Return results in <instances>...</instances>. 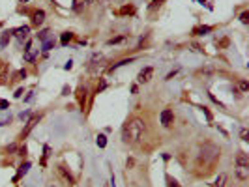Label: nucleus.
<instances>
[{
	"mask_svg": "<svg viewBox=\"0 0 249 187\" xmlns=\"http://www.w3.org/2000/svg\"><path fill=\"white\" fill-rule=\"evenodd\" d=\"M120 13H122V15H127V13L131 15V13H135V7H133V6H126V7L120 9Z\"/></svg>",
	"mask_w": 249,
	"mask_h": 187,
	"instance_id": "obj_24",
	"label": "nucleus"
},
{
	"mask_svg": "<svg viewBox=\"0 0 249 187\" xmlns=\"http://www.w3.org/2000/svg\"><path fill=\"white\" fill-rule=\"evenodd\" d=\"M21 96H22V90H21V88H19V90H17V92H15V97H21Z\"/></svg>",
	"mask_w": 249,
	"mask_h": 187,
	"instance_id": "obj_38",
	"label": "nucleus"
},
{
	"mask_svg": "<svg viewBox=\"0 0 249 187\" xmlns=\"http://www.w3.org/2000/svg\"><path fill=\"white\" fill-rule=\"evenodd\" d=\"M99 62H103V54H99V52H96V54L92 56V60L88 62V69H90V71H96V69H97V67L101 66Z\"/></svg>",
	"mask_w": 249,
	"mask_h": 187,
	"instance_id": "obj_9",
	"label": "nucleus"
},
{
	"mask_svg": "<svg viewBox=\"0 0 249 187\" xmlns=\"http://www.w3.org/2000/svg\"><path fill=\"white\" fill-rule=\"evenodd\" d=\"M49 155H51V148L45 144V146H43V159H41V163H45V159H47Z\"/></svg>",
	"mask_w": 249,
	"mask_h": 187,
	"instance_id": "obj_25",
	"label": "nucleus"
},
{
	"mask_svg": "<svg viewBox=\"0 0 249 187\" xmlns=\"http://www.w3.org/2000/svg\"><path fill=\"white\" fill-rule=\"evenodd\" d=\"M28 116H30V112L26 111V112H21V116H19V118H21V120H24V118H28Z\"/></svg>",
	"mask_w": 249,
	"mask_h": 187,
	"instance_id": "obj_34",
	"label": "nucleus"
},
{
	"mask_svg": "<svg viewBox=\"0 0 249 187\" xmlns=\"http://www.w3.org/2000/svg\"><path fill=\"white\" fill-rule=\"evenodd\" d=\"M71 67H73V60H67V62H66V66H64V69H67V71H69Z\"/></svg>",
	"mask_w": 249,
	"mask_h": 187,
	"instance_id": "obj_31",
	"label": "nucleus"
},
{
	"mask_svg": "<svg viewBox=\"0 0 249 187\" xmlns=\"http://www.w3.org/2000/svg\"><path fill=\"white\" fill-rule=\"evenodd\" d=\"M32 99H34V92H30V94H28V96L24 97V101H26V103H30Z\"/></svg>",
	"mask_w": 249,
	"mask_h": 187,
	"instance_id": "obj_32",
	"label": "nucleus"
},
{
	"mask_svg": "<svg viewBox=\"0 0 249 187\" xmlns=\"http://www.w3.org/2000/svg\"><path fill=\"white\" fill-rule=\"evenodd\" d=\"M13 37V30H7V32H4L2 34V37H0V49H4L7 43H9V39Z\"/></svg>",
	"mask_w": 249,
	"mask_h": 187,
	"instance_id": "obj_13",
	"label": "nucleus"
},
{
	"mask_svg": "<svg viewBox=\"0 0 249 187\" xmlns=\"http://www.w3.org/2000/svg\"><path fill=\"white\" fill-rule=\"evenodd\" d=\"M234 174L240 182H246L249 178V155L246 152H238L236 155V167H234Z\"/></svg>",
	"mask_w": 249,
	"mask_h": 187,
	"instance_id": "obj_2",
	"label": "nucleus"
},
{
	"mask_svg": "<svg viewBox=\"0 0 249 187\" xmlns=\"http://www.w3.org/2000/svg\"><path fill=\"white\" fill-rule=\"evenodd\" d=\"M39 41H47V39H51V30L49 28H45V30H39V34L36 36Z\"/></svg>",
	"mask_w": 249,
	"mask_h": 187,
	"instance_id": "obj_16",
	"label": "nucleus"
},
{
	"mask_svg": "<svg viewBox=\"0 0 249 187\" xmlns=\"http://www.w3.org/2000/svg\"><path fill=\"white\" fill-rule=\"evenodd\" d=\"M142 133H144V122H142L141 118H133V120H129V122L122 127V140H124L126 144L137 142V140L142 137Z\"/></svg>",
	"mask_w": 249,
	"mask_h": 187,
	"instance_id": "obj_1",
	"label": "nucleus"
},
{
	"mask_svg": "<svg viewBox=\"0 0 249 187\" xmlns=\"http://www.w3.org/2000/svg\"><path fill=\"white\" fill-rule=\"evenodd\" d=\"M26 154V148H19V155H24Z\"/></svg>",
	"mask_w": 249,
	"mask_h": 187,
	"instance_id": "obj_39",
	"label": "nucleus"
},
{
	"mask_svg": "<svg viewBox=\"0 0 249 187\" xmlns=\"http://www.w3.org/2000/svg\"><path fill=\"white\" fill-rule=\"evenodd\" d=\"M28 34H30V26H19V28L13 30V36L21 45L24 43V39H28Z\"/></svg>",
	"mask_w": 249,
	"mask_h": 187,
	"instance_id": "obj_5",
	"label": "nucleus"
},
{
	"mask_svg": "<svg viewBox=\"0 0 249 187\" xmlns=\"http://www.w3.org/2000/svg\"><path fill=\"white\" fill-rule=\"evenodd\" d=\"M15 150H17V146H15V144H11V146H7V154H9V152H11V154H13V152H15Z\"/></svg>",
	"mask_w": 249,
	"mask_h": 187,
	"instance_id": "obj_36",
	"label": "nucleus"
},
{
	"mask_svg": "<svg viewBox=\"0 0 249 187\" xmlns=\"http://www.w3.org/2000/svg\"><path fill=\"white\" fill-rule=\"evenodd\" d=\"M161 2H165V0H154V2L150 4V9H154V7H157V6H159Z\"/></svg>",
	"mask_w": 249,
	"mask_h": 187,
	"instance_id": "obj_30",
	"label": "nucleus"
},
{
	"mask_svg": "<svg viewBox=\"0 0 249 187\" xmlns=\"http://www.w3.org/2000/svg\"><path fill=\"white\" fill-rule=\"evenodd\" d=\"M51 49H54V39L51 37V39H47V41H43V51L45 52H49Z\"/></svg>",
	"mask_w": 249,
	"mask_h": 187,
	"instance_id": "obj_21",
	"label": "nucleus"
},
{
	"mask_svg": "<svg viewBox=\"0 0 249 187\" xmlns=\"http://www.w3.org/2000/svg\"><path fill=\"white\" fill-rule=\"evenodd\" d=\"M238 86H240V90H242V92H247V90H249V82H247V81H240V84H238Z\"/></svg>",
	"mask_w": 249,
	"mask_h": 187,
	"instance_id": "obj_26",
	"label": "nucleus"
},
{
	"mask_svg": "<svg viewBox=\"0 0 249 187\" xmlns=\"http://www.w3.org/2000/svg\"><path fill=\"white\" fill-rule=\"evenodd\" d=\"M176 73H178V69H174V71H171V73H169V75H167V79H165V81H169V79H172V77H174V75H176Z\"/></svg>",
	"mask_w": 249,
	"mask_h": 187,
	"instance_id": "obj_33",
	"label": "nucleus"
},
{
	"mask_svg": "<svg viewBox=\"0 0 249 187\" xmlns=\"http://www.w3.org/2000/svg\"><path fill=\"white\" fill-rule=\"evenodd\" d=\"M77 99H79V103H81V107L84 111V103H86V90L84 88H79L77 90Z\"/></svg>",
	"mask_w": 249,
	"mask_h": 187,
	"instance_id": "obj_14",
	"label": "nucleus"
},
{
	"mask_svg": "<svg viewBox=\"0 0 249 187\" xmlns=\"http://www.w3.org/2000/svg\"><path fill=\"white\" fill-rule=\"evenodd\" d=\"M152 75H154V67H152V66H146V67H142V69L139 71L137 82H139V84H144V82H148V81L152 79Z\"/></svg>",
	"mask_w": 249,
	"mask_h": 187,
	"instance_id": "obj_4",
	"label": "nucleus"
},
{
	"mask_svg": "<svg viewBox=\"0 0 249 187\" xmlns=\"http://www.w3.org/2000/svg\"><path fill=\"white\" fill-rule=\"evenodd\" d=\"M43 21H45V11H43V9L34 11V15H32V24H34V26H39Z\"/></svg>",
	"mask_w": 249,
	"mask_h": 187,
	"instance_id": "obj_10",
	"label": "nucleus"
},
{
	"mask_svg": "<svg viewBox=\"0 0 249 187\" xmlns=\"http://www.w3.org/2000/svg\"><path fill=\"white\" fill-rule=\"evenodd\" d=\"M240 21H242L244 24H247V22H249V11H244V13L240 15Z\"/></svg>",
	"mask_w": 249,
	"mask_h": 187,
	"instance_id": "obj_27",
	"label": "nucleus"
},
{
	"mask_svg": "<svg viewBox=\"0 0 249 187\" xmlns=\"http://www.w3.org/2000/svg\"><path fill=\"white\" fill-rule=\"evenodd\" d=\"M0 26H2V22H0Z\"/></svg>",
	"mask_w": 249,
	"mask_h": 187,
	"instance_id": "obj_41",
	"label": "nucleus"
},
{
	"mask_svg": "<svg viewBox=\"0 0 249 187\" xmlns=\"http://www.w3.org/2000/svg\"><path fill=\"white\" fill-rule=\"evenodd\" d=\"M58 172H60V176H62V178L67 182V185H75V180H73V176H71V174H69V172H67L64 167H60V169H58Z\"/></svg>",
	"mask_w": 249,
	"mask_h": 187,
	"instance_id": "obj_11",
	"label": "nucleus"
},
{
	"mask_svg": "<svg viewBox=\"0 0 249 187\" xmlns=\"http://www.w3.org/2000/svg\"><path fill=\"white\" fill-rule=\"evenodd\" d=\"M225 182H227V176H225V174H219V176L216 178V182H214V187H223Z\"/></svg>",
	"mask_w": 249,
	"mask_h": 187,
	"instance_id": "obj_17",
	"label": "nucleus"
},
{
	"mask_svg": "<svg viewBox=\"0 0 249 187\" xmlns=\"http://www.w3.org/2000/svg\"><path fill=\"white\" fill-rule=\"evenodd\" d=\"M71 37H73V34H71V32H64V34H62V37H60V43H62V45H67V43L71 41Z\"/></svg>",
	"mask_w": 249,
	"mask_h": 187,
	"instance_id": "obj_18",
	"label": "nucleus"
},
{
	"mask_svg": "<svg viewBox=\"0 0 249 187\" xmlns=\"http://www.w3.org/2000/svg\"><path fill=\"white\" fill-rule=\"evenodd\" d=\"M7 107H9V103H7L6 99H0V111H6Z\"/></svg>",
	"mask_w": 249,
	"mask_h": 187,
	"instance_id": "obj_29",
	"label": "nucleus"
},
{
	"mask_svg": "<svg viewBox=\"0 0 249 187\" xmlns=\"http://www.w3.org/2000/svg\"><path fill=\"white\" fill-rule=\"evenodd\" d=\"M36 56H37V49H34L32 43L28 41L26 43V49H24V62H34Z\"/></svg>",
	"mask_w": 249,
	"mask_h": 187,
	"instance_id": "obj_7",
	"label": "nucleus"
},
{
	"mask_svg": "<svg viewBox=\"0 0 249 187\" xmlns=\"http://www.w3.org/2000/svg\"><path fill=\"white\" fill-rule=\"evenodd\" d=\"M122 41H126V36H116V37L109 39V41H107V45H118V43H122Z\"/></svg>",
	"mask_w": 249,
	"mask_h": 187,
	"instance_id": "obj_20",
	"label": "nucleus"
},
{
	"mask_svg": "<svg viewBox=\"0 0 249 187\" xmlns=\"http://www.w3.org/2000/svg\"><path fill=\"white\" fill-rule=\"evenodd\" d=\"M217 157H219V148H217V146H214V144H204V146H201L199 163L204 161V165H212Z\"/></svg>",
	"mask_w": 249,
	"mask_h": 187,
	"instance_id": "obj_3",
	"label": "nucleus"
},
{
	"mask_svg": "<svg viewBox=\"0 0 249 187\" xmlns=\"http://www.w3.org/2000/svg\"><path fill=\"white\" fill-rule=\"evenodd\" d=\"M172 120H174V112H172L171 109L161 111V114H159V122H161L163 127H169V125L172 124Z\"/></svg>",
	"mask_w": 249,
	"mask_h": 187,
	"instance_id": "obj_6",
	"label": "nucleus"
},
{
	"mask_svg": "<svg viewBox=\"0 0 249 187\" xmlns=\"http://www.w3.org/2000/svg\"><path fill=\"white\" fill-rule=\"evenodd\" d=\"M28 170H30V163H28V161H24V163H22V165L19 167V170H17V176H15V180H21V178H22V176H24V174H26Z\"/></svg>",
	"mask_w": 249,
	"mask_h": 187,
	"instance_id": "obj_12",
	"label": "nucleus"
},
{
	"mask_svg": "<svg viewBox=\"0 0 249 187\" xmlns=\"http://www.w3.org/2000/svg\"><path fill=\"white\" fill-rule=\"evenodd\" d=\"M242 140H247V129H242Z\"/></svg>",
	"mask_w": 249,
	"mask_h": 187,
	"instance_id": "obj_35",
	"label": "nucleus"
},
{
	"mask_svg": "<svg viewBox=\"0 0 249 187\" xmlns=\"http://www.w3.org/2000/svg\"><path fill=\"white\" fill-rule=\"evenodd\" d=\"M131 62H133V58H129V60H127V58H126V60H120L118 64H114V66H111V67H109V71H114V69H118L120 66H126V64H131Z\"/></svg>",
	"mask_w": 249,
	"mask_h": 187,
	"instance_id": "obj_19",
	"label": "nucleus"
},
{
	"mask_svg": "<svg viewBox=\"0 0 249 187\" xmlns=\"http://www.w3.org/2000/svg\"><path fill=\"white\" fill-rule=\"evenodd\" d=\"M37 122H39V116H32V118H30V120L26 122V127L22 129V133H21V139L28 137V133H30V131H32V129L36 127V124H37Z\"/></svg>",
	"mask_w": 249,
	"mask_h": 187,
	"instance_id": "obj_8",
	"label": "nucleus"
},
{
	"mask_svg": "<svg viewBox=\"0 0 249 187\" xmlns=\"http://www.w3.org/2000/svg\"><path fill=\"white\" fill-rule=\"evenodd\" d=\"M105 86H107V81H105V79H101V81H99V84H97V94H99L101 90H105Z\"/></svg>",
	"mask_w": 249,
	"mask_h": 187,
	"instance_id": "obj_28",
	"label": "nucleus"
},
{
	"mask_svg": "<svg viewBox=\"0 0 249 187\" xmlns=\"http://www.w3.org/2000/svg\"><path fill=\"white\" fill-rule=\"evenodd\" d=\"M96 142H97L99 148H105V146H107V137H105V135H97V140H96Z\"/></svg>",
	"mask_w": 249,
	"mask_h": 187,
	"instance_id": "obj_22",
	"label": "nucleus"
},
{
	"mask_svg": "<svg viewBox=\"0 0 249 187\" xmlns=\"http://www.w3.org/2000/svg\"><path fill=\"white\" fill-rule=\"evenodd\" d=\"M165 180H167V187H180V185H178V182H176L172 176H169V174L165 176Z\"/></svg>",
	"mask_w": 249,
	"mask_h": 187,
	"instance_id": "obj_23",
	"label": "nucleus"
},
{
	"mask_svg": "<svg viewBox=\"0 0 249 187\" xmlns=\"http://www.w3.org/2000/svg\"><path fill=\"white\" fill-rule=\"evenodd\" d=\"M67 92H69V88H67V86H64V90H62V96H67Z\"/></svg>",
	"mask_w": 249,
	"mask_h": 187,
	"instance_id": "obj_37",
	"label": "nucleus"
},
{
	"mask_svg": "<svg viewBox=\"0 0 249 187\" xmlns=\"http://www.w3.org/2000/svg\"><path fill=\"white\" fill-rule=\"evenodd\" d=\"M208 32H212V26H197V28H193V34L195 36H204Z\"/></svg>",
	"mask_w": 249,
	"mask_h": 187,
	"instance_id": "obj_15",
	"label": "nucleus"
},
{
	"mask_svg": "<svg viewBox=\"0 0 249 187\" xmlns=\"http://www.w3.org/2000/svg\"><path fill=\"white\" fill-rule=\"evenodd\" d=\"M86 2H92V0H86Z\"/></svg>",
	"mask_w": 249,
	"mask_h": 187,
	"instance_id": "obj_40",
	"label": "nucleus"
},
{
	"mask_svg": "<svg viewBox=\"0 0 249 187\" xmlns=\"http://www.w3.org/2000/svg\"><path fill=\"white\" fill-rule=\"evenodd\" d=\"M51 187H54V185H51Z\"/></svg>",
	"mask_w": 249,
	"mask_h": 187,
	"instance_id": "obj_42",
	"label": "nucleus"
}]
</instances>
